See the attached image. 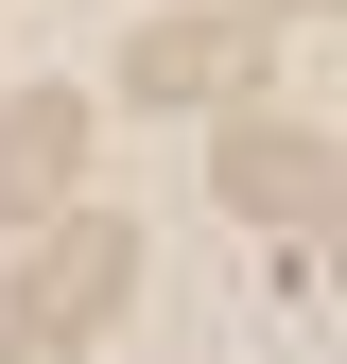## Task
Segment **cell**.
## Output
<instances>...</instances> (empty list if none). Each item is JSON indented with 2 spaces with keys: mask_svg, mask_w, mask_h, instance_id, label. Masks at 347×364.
Segmentation results:
<instances>
[{
  "mask_svg": "<svg viewBox=\"0 0 347 364\" xmlns=\"http://www.w3.org/2000/svg\"><path fill=\"white\" fill-rule=\"evenodd\" d=\"M122 278H139V225H122V208H70L53 243H35V278H18V347H87L122 312Z\"/></svg>",
  "mask_w": 347,
  "mask_h": 364,
  "instance_id": "1",
  "label": "cell"
},
{
  "mask_svg": "<svg viewBox=\"0 0 347 364\" xmlns=\"http://www.w3.org/2000/svg\"><path fill=\"white\" fill-rule=\"evenodd\" d=\"M208 191H226L243 225H330V208H347V156H330V139H295L278 105H243V122H226V156H208Z\"/></svg>",
  "mask_w": 347,
  "mask_h": 364,
  "instance_id": "2",
  "label": "cell"
},
{
  "mask_svg": "<svg viewBox=\"0 0 347 364\" xmlns=\"http://www.w3.org/2000/svg\"><path fill=\"white\" fill-rule=\"evenodd\" d=\"M243 18H347V0H243Z\"/></svg>",
  "mask_w": 347,
  "mask_h": 364,
  "instance_id": "5",
  "label": "cell"
},
{
  "mask_svg": "<svg viewBox=\"0 0 347 364\" xmlns=\"http://www.w3.org/2000/svg\"><path fill=\"white\" fill-rule=\"evenodd\" d=\"M260 35H278V18H243V0H208V18H156L139 53H122V87H139V105H226V87L260 70Z\"/></svg>",
  "mask_w": 347,
  "mask_h": 364,
  "instance_id": "4",
  "label": "cell"
},
{
  "mask_svg": "<svg viewBox=\"0 0 347 364\" xmlns=\"http://www.w3.org/2000/svg\"><path fill=\"white\" fill-rule=\"evenodd\" d=\"M87 191V87H18L0 105V225H70Z\"/></svg>",
  "mask_w": 347,
  "mask_h": 364,
  "instance_id": "3",
  "label": "cell"
}]
</instances>
